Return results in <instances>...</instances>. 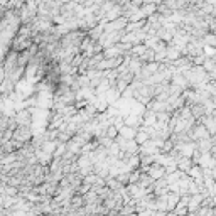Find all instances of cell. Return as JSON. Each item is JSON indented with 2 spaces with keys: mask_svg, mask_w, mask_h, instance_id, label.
<instances>
[{
  "mask_svg": "<svg viewBox=\"0 0 216 216\" xmlns=\"http://www.w3.org/2000/svg\"><path fill=\"white\" fill-rule=\"evenodd\" d=\"M32 137V132L29 127H15V130L12 132V140L17 142L20 145H26Z\"/></svg>",
  "mask_w": 216,
  "mask_h": 216,
  "instance_id": "6da1fadb",
  "label": "cell"
},
{
  "mask_svg": "<svg viewBox=\"0 0 216 216\" xmlns=\"http://www.w3.org/2000/svg\"><path fill=\"white\" fill-rule=\"evenodd\" d=\"M204 39H206V42L209 44V46H214V36H213L211 32H209V34H206V36H204Z\"/></svg>",
  "mask_w": 216,
  "mask_h": 216,
  "instance_id": "7a4b0ae2",
  "label": "cell"
}]
</instances>
